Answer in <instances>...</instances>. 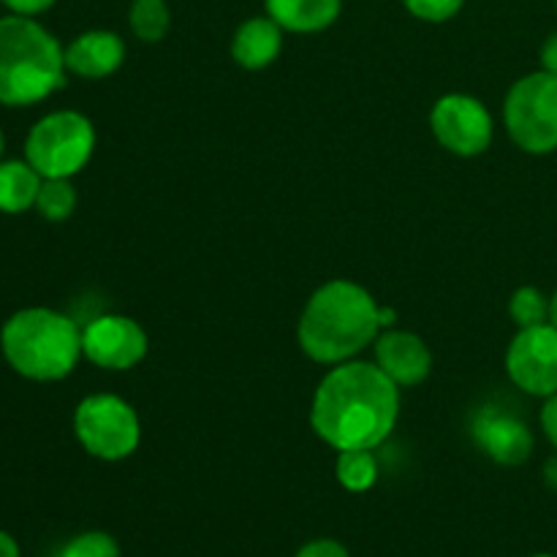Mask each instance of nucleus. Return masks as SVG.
I'll return each instance as SVG.
<instances>
[{
    "mask_svg": "<svg viewBox=\"0 0 557 557\" xmlns=\"http://www.w3.org/2000/svg\"><path fill=\"white\" fill-rule=\"evenodd\" d=\"M400 417V386L379 364H332L310 403V428L335 451L379 449Z\"/></svg>",
    "mask_w": 557,
    "mask_h": 557,
    "instance_id": "f257e3e1",
    "label": "nucleus"
},
{
    "mask_svg": "<svg viewBox=\"0 0 557 557\" xmlns=\"http://www.w3.org/2000/svg\"><path fill=\"white\" fill-rule=\"evenodd\" d=\"M384 332L381 305L354 281L324 283L310 294L297 324V343L319 364H341L357 357Z\"/></svg>",
    "mask_w": 557,
    "mask_h": 557,
    "instance_id": "f03ea898",
    "label": "nucleus"
},
{
    "mask_svg": "<svg viewBox=\"0 0 557 557\" xmlns=\"http://www.w3.org/2000/svg\"><path fill=\"white\" fill-rule=\"evenodd\" d=\"M63 44L33 16H0V103L33 107L65 85Z\"/></svg>",
    "mask_w": 557,
    "mask_h": 557,
    "instance_id": "7ed1b4c3",
    "label": "nucleus"
},
{
    "mask_svg": "<svg viewBox=\"0 0 557 557\" xmlns=\"http://www.w3.org/2000/svg\"><path fill=\"white\" fill-rule=\"evenodd\" d=\"M0 351L22 379L52 384L69 379L82 354V330L52 308H22L0 326Z\"/></svg>",
    "mask_w": 557,
    "mask_h": 557,
    "instance_id": "20e7f679",
    "label": "nucleus"
},
{
    "mask_svg": "<svg viewBox=\"0 0 557 557\" xmlns=\"http://www.w3.org/2000/svg\"><path fill=\"white\" fill-rule=\"evenodd\" d=\"M92 150H96V128L90 117L74 109L44 114L25 139V161L44 180H71L90 163Z\"/></svg>",
    "mask_w": 557,
    "mask_h": 557,
    "instance_id": "39448f33",
    "label": "nucleus"
},
{
    "mask_svg": "<svg viewBox=\"0 0 557 557\" xmlns=\"http://www.w3.org/2000/svg\"><path fill=\"white\" fill-rule=\"evenodd\" d=\"M504 125L511 141L531 156L557 150V76L533 71L509 87L504 101Z\"/></svg>",
    "mask_w": 557,
    "mask_h": 557,
    "instance_id": "423d86ee",
    "label": "nucleus"
},
{
    "mask_svg": "<svg viewBox=\"0 0 557 557\" xmlns=\"http://www.w3.org/2000/svg\"><path fill=\"white\" fill-rule=\"evenodd\" d=\"M74 435L82 449L103 462H120L139 449L141 424L123 397L87 395L74 411Z\"/></svg>",
    "mask_w": 557,
    "mask_h": 557,
    "instance_id": "0eeeda50",
    "label": "nucleus"
},
{
    "mask_svg": "<svg viewBox=\"0 0 557 557\" xmlns=\"http://www.w3.org/2000/svg\"><path fill=\"white\" fill-rule=\"evenodd\" d=\"M430 128L444 150L460 158L482 156L493 145L495 123L490 109L466 92H449L435 101L430 112Z\"/></svg>",
    "mask_w": 557,
    "mask_h": 557,
    "instance_id": "6e6552de",
    "label": "nucleus"
},
{
    "mask_svg": "<svg viewBox=\"0 0 557 557\" xmlns=\"http://www.w3.org/2000/svg\"><path fill=\"white\" fill-rule=\"evenodd\" d=\"M506 373L511 384L531 397L557 392V326L539 324L520 330L506 348Z\"/></svg>",
    "mask_w": 557,
    "mask_h": 557,
    "instance_id": "1a4fd4ad",
    "label": "nucleus"
},
{
    "mask_svg": "<svg viewBox=\"0 0 557 557\" xmlns=\"http://www.w3.org/2000/svg\"><path fill=\"white\" fill-rule=\"evenodd\" d=\"M150 351L147 332L128 315H98L82 330V354L101 370H131Z\"/></svg>",
    "mask_w": 557,
    "mask_h": 557,
    "instance_id": "9d476101",
    "label": "nucleus"
},
{
    "mask_svg": "<svg viewBox=\"0 0 557 557\" xmlns=\"http://www.w3.org/2000/svg\"><path fill=\"white\" fill-rule=\"evenodd\" d=\"M471 438L484 455L493 462L506 468H517L522 462L531 460L533 455V441L531 428L525 424V419L517 417L509 408H500L487 403V406H479L471 413Z\"/></svg>",
    "mask_w": 557,
    "mask_h": 557,
    "instance_id": "9b49d317",
    "label": "nucleus"
},
{
    "mask_svg": "<svg viewBox=\"0 0 557 557\" xmlns=\"http://www.w3.org/2000/svg\"><path fill=\"white\" fill-rule=\"evenodd\" d=\"M375 364L400 389H408V386L424 384L433 373V351L413 332L384 330L375 337Z\"/></svg>",
    "mask_w": 557,
    "mask_h": 557,
    "instance_id": "f8f14e48",
    "label": "nucleus"
},
{
    "mask_svg": "<svg viewBox=\"0 0 557 557\" xmlns=\"http://www.w3.org/2000/svg\"><path fill=\"white\" fill-rule=\"evenodd\" d=\"M65 71L82 79H107L123 65L125 41L114 30H85L63 49Z\"/></svg>",
    "mask_w": 557,
    "mask_h": 557,
    "instance_id": "ddd939ff",
    "label": "nucleus"
},
{
    "mask_svg": "<svg viewBox=\"0 0 557 557\" xmlns=\"http://www.w3.org/2000/svg\"><path fill=\"white\" fill-rule=\"evenodd\" d=\"M283 27L272 16H250L234 30L232 58L248 71L270 69L283 49Z\"/></svg>",
    "mask_w": 557,
    "mask_h": 557,
    "instance_id": "4468645a",
    "label": "nucleus"
},
{
    "mask_svg": "<svg viewBox=\"0 0 557 557\" xmlns=\"http://www.w3.org/2000/svg\"><path fill=\"white\" fill-rule=\"evenodd\" d=\"M267 16L286 33H321L337 22L343 0H264Z\"/></svg>",
    "mask_w": 557,
    "mask_h": 557,
    "instance_id": "2eb2a0df",
    "label": "nucleus"
},
{
    "mask_svg": "<svg viewBox=\"0 0 557 557\" xmlns=\"http://www.w3.org/2000/svg\"><path fill=\"white\" fill-rule=\"evenodd\" d=\"M44 177L25 161V158H9L0 161V212L5 215H22L36 207L38 190Z\"/></svg>",
    "mask_w": 557,
    "mask_h": 557,
    "instance_id": "dca6fc26",
    "label": "nucleus"
},
{
    "mask_svg": "<svg viewBox=\"0 0 557 557\" xmlns=\"http://www.w3.org/2000/svg\"><path fill=\"white\" fill-rule=\"evenodd\" d=\"M379 460L373 449H346L337 451L335 476L337 484L348 493H368L379 482Z\"/></svg>",
    "mask_w": 557,
    "mask_h": 557,
    "instance_id": "f3484780",
    "label": "nucleus"
},
{
    "mask_svg": "<svg viewBox=\"0 0 557 557\" xmlns=\"http://www.w3.org/2000/svg\"><path fill=\"white\" fill-rule=\"evenodd\" d=\"M128 25L139 41L158 44L172 27V11L166 0H134L128 9Z\"/></svg>",
    "mask_w": 557,
    "mask_h": 557,
    "instance_id": "a211bd4d",
    "label": "nucleus"
},
{
    "mask_svg": "<svg viewBox=\"0 0 557 557\" xmlns=\"http://www.w3.org/2000/svg\"><path fill=\"white\" fill-rule=\"evenodd\" d=\"M36 210L44 221L49 223H63L74 215L76 210V188L71 180L65 177H49L41 183L38 190Z\"/></svg>",
    "mask_w": 557,
    "mask_h": 557,
    "instance_id": "6ab92c4d",
    "label": "nucleus"
},
{
    "mask_svg": "<svg viewBox=\"0 0 557 557\" xmlns=\"http://www.w3.org/2000/svg\"><path fill=\"white\" fill-rule=\"evenodd\" d=\"M509 315L517 330L547 324L549 321V297L536 286H520L509 299Z\"/></svg>",
    "mask_w": 557,
    "mask_h": 557,
    "instance_id": "aec40b11",
    "label": "nucleus"
},
{
    "mask_svg": "<svg viewBox=\"0 0 557 557\" xmlns=\"http://www.w3.org/2000/svg\"><path fill=\"white\" fill-rule=\"evenodd\" d=\"M58 557H120V544L103 531H87L71 539Z\"/></svg>",
    "mask_w": 557,
    "mask_h": 557,
    "instance_id": "412c9836",
    "label": "nucleus"
},
{
    "mask_svg": "<svg viewBox=\"0 0 557 557\" xmlns=\"http://www.w3.org/2000/svg\"><path fill=\"white\" fill-rule=\"evenodd\" d=\"M403 5L417 20L438 25V22H449L451 16L460 14L466 0H403Z\"/></svg>",
    "mask_w": 557,
    "mask_h": 557,
    "instance_id": "4be33fe9",
    "label": "nucleus"
},
{
    "mask_svg": "<svg viewBox=\"0 0 557 557\" xmlns=\"http://www.w3.org/2000/svg\"><path fill=\"white\" fill-rule=\"evenodd\" d=\"M294 557H351V555H348L346 544H341L337 539H313V542L302 544Z\"/></svg>",
    "mask_w": 557,
    "mask_h": 557,
    "instance_id": "5701e85b",
    "label": "nucleus"
},
{
    "mask_svg": "<svg viewBox=\"0 0 557 557\" xmlns=\"http://www.w3.org/2000/svg\"><path fill=\"white\" fill-rule=\"evenodd\" d=\"M54 3H58V0H0V5H5V9H9V14L33 16V20L41 14H47Z\"/></svg>",
    "mask_w": 557,
    "mask_h": 557,
    "instance_id": "b1692460",
    "label": "nucleus"
},
{
    "mask_svg": "<svg viewBox=\"0 0 557 557\" xmlns=\"http://www.w3.org/2000/svg\"><path fill=\"white\" fill-rule=\"evenodd\" d=\"M542 430L544 435H547V441L553 444V449L557 451V392L553 397H547L544 400V408H542Z\"/></svg>",
    "mask_w": 557,
    "mask_h": 557,
    "instance_id": "393cba45",
    "label": "nucleus"
},
{
    "mask_svg": "<svg viewBox=\"0 0 557 557\" xmlns=\"http://www.w3.org/2000/svg\"><path fill=\"white\" fill-rule=\"evenodd\" d=\"M539 60H542V71H549V74L557 76V30L549 33L547 41L542 44Z\"/></svg>",
    "mask_w": 557,
    "mask_h": 557,
    "instance_id": "a878e982",
    "label": "nucleus"
},
{
    "mask_svg": "<svg viewBox=\"0 0 557 557\" xmlns=\"http://www.w3.org/2000/svg\"><path fill=\"white\" fill-rule=\"evenodd\" d=\"M0 557H22L16 539L9 536L5 531H0Z\"/></svg>",
    "mask_w": 557,
    "mask_h": 557,
    "instance_id": "bb28decb",
    "label": "nucleus"
},
{
    "mask_svg": "<svg viewBox=\"0 0 557 557\" xmlns=\"http://www.w3.org/2000/svg\"><path fill=\"white\" fill-rule=\"evenodd\" d=\"M544 484H547L553 493H557V451L544 462Z\"/></svg>",
    "mask_w": 557,
    "mask_h": 557,
    "instance_id": "cd10ccee",
    "label": "nucleus"
},
{
    "mask_svg": "<svg viewBox=\"0 0 557 557\" xmlns=\"http://www.w3.org/2000/svg\"><path fill=\"white\" fill-rule=\"evenodd\" d=\"M395 324H397V310L381 308V326H384V330H392Z\"/></svg>",
    "mask_w": 557,
    "mask_h": 557,
    "instance_id": "c85d7f7f",
    "label": "nucleus"
},
{
    "mask_svg": "<svg viewBox=\"0 0 557 557\" xmlns=\"http://www.w3.org/2000/svg\"><path fill=\"white\" fill-rule=\"evenodd\" d=\"M549 324L557 326V292L549 297Z\"/></svg>",
    "mask_w": 557,
    "mask_h": 557,
    "instance_id": "c756f323",
    "label": "nucleus"
},
{
    "mask_svg": "<svg viewBox=\"0 0 557 557\" xmlns=\"http://www.w3.org/2000/svg\"><path fill=\"white\" fill-rule=\"evenodd\" d=\"M3 150H5V136L3 131H0V161H3Z\"/></svg>",
    "mask_w": 557,
    "mask_h": 557,
    "instance_id": "7c9ffc66",
    "label": "nucleus"
},
{
    "mask_svg": "<svg viewBox=\"0 0 557 557\" xmlns=\"http://www.w3.org/2000/svg\"><path fill=\"white\" fill-rule=\"evenodd\" d=\"M531 557H555V555H547V553H542V555H531Z\"/></svg>",
    "mask_w": 557,
    "mask_h": 557,
    "instance_id": "2f4dec72",
    "label": "nucleus"
},
{
    "mask_svg": "<svg viewBox=\"0 0 557 557\" xmlns=\"http://www.w3.org/2000/svg\"><path fill=\"white\" fill-rule=\"evenodd\" d=\"M555 9H557V0H555Z\"/></svg>",
    "mask_w": 557,
    "mask_h": 557,
    "instance_id": "473e14b6",
    "label": "nucleus"
}]
</instances>
